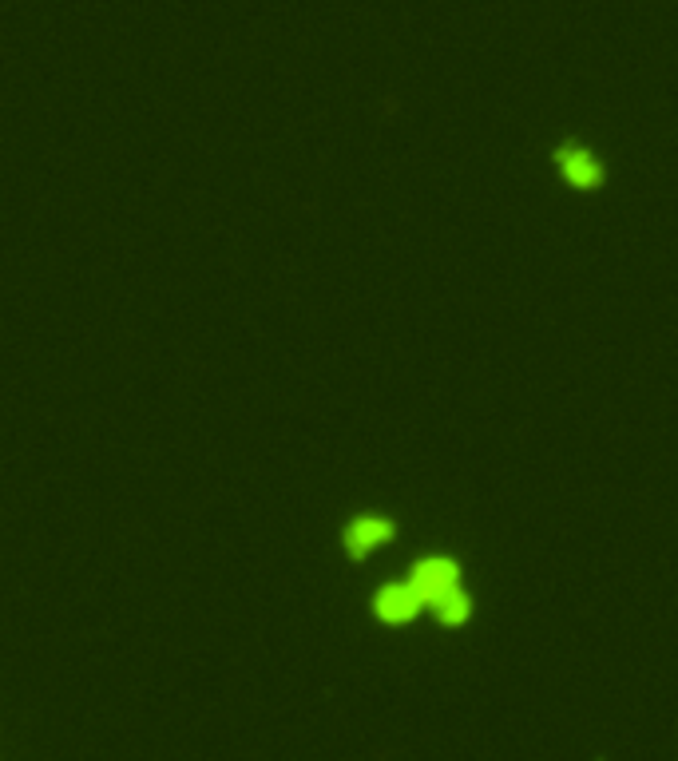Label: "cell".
<instances>
[{
	"mask_svg": "<svg viewBox=\"0 0 678 761\" xmlns=\"http://www.w3.org/2000/svg\"><path fill=\"white\" fill-rule=\"evenodd\" d=\"M425 603L437 607L449 623H460V619L468 615V595H464L460 571H456L452 563H425V567H417L405 583L381 591V595H377V615L401 623V619L417 615Z\"/></svg>",
	"mask_w": 678,
	"mask_h": 761,
	"instance_id": "6da1fadb",
	"label": "cell"
},
{
	"mask_svg": "<svg viewBox=\"0 0 678 761\" xmlns=\"http://www.w3.org/2000/svg\"><path fill=\"white\" fill-rule=\"evenodd\" d=\"M389 524L385 520H357L353 528H349V536H345V544H349V551L353 555H365L369 547H377V544H385L389 540Z\"/></svg>",
	"mask_w": 678,
	"mask_h": 761,
	"instance_id": "7a4b0ae2",
	"label": "cell"
},
{
	"mask_svg": "<svg viewBox=\"0 0 678 761\" xmlns=\"http://www.w3.org/2000/svg\"><path fill=\"white\" fill-rule=\"evenodd\" d=\"M560 171L575 187H595L599 183V163L587 155V151H564L560 155Z\"/></svg>",
	"mask_w": 678,
	"mask_h": 761,
	"instance_id": "3957f363",
	"label": "cell"
}]
</instances>
